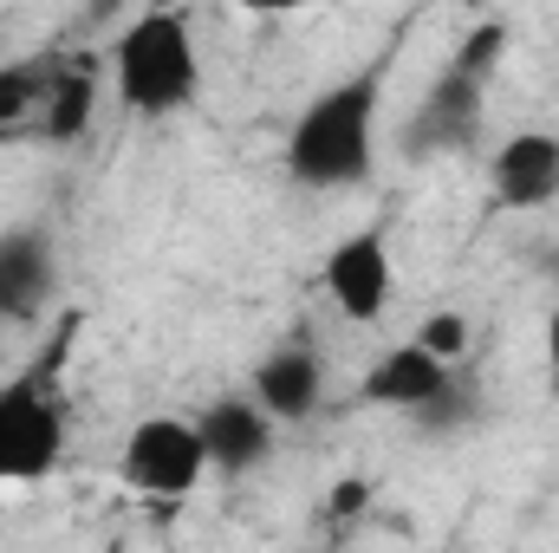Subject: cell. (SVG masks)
<instances>
[{"instance_id":"1","label":"cell","mask_w":559,"mask_h":553,"mask_svg":"<svg viewBox=\"0 0 559 553\" xmlns=\"http://www.w3.org/2000/svg\"><path fill=\"white\" fill-rule=\"evenodd\" d=\"M391 85V52H371L352 79H332L306 98V111L286 131V176L299 189H358L378 163V105Z\"/></svg>"},{"instance_id":"2","label":"cell","mask_w":559,"mask_h":553,"mask_svg":"<svg viewBox=\"0 0 559 553\" xmlns=\"http://www.w3.org/2000/svg\"><path fill=\"white\" fill-rule=\"evenodd\" d=\"M111 85H118L124 111H138V118L189 111L195 92H202L195 20L182 7H143L138 20L118 33V46H111Z\"/></svg>"},{"instance_id":"3","label":"cell","mask_w":559,"mask_h":553,"mask_svg":"<svg viewBox=\"0 0 559 553\" xmlns=\"http://www.w3.org/2000/svg\"><path fill=\"white\" fill-rule=\"evenodd\" d=\"M501 46H508V26H501V20H481V26L449 52V66L423 85V98L411 105V118H404V131H397V150H404L411 163L475 150V138H481V105H488V79H495V66H501Z\"/></svg>"},{"instance_id":"4","label":"cell","mask_w":559,"mask_h":553,"mask_svg":"<svg viewBox=\"0 0 559 553\" xmlns=\"http://www.w3.org/2000/svg\"><path fill=\"white\" fill-rule=\"evenodd\" d=\"M72 332H59L52 352H39L20 378L0 385V482H46L66 456V398H59V352Z\"/></svg>"},{"instance_id":"5","label":"cell","mask_w":559,"mask_h":553,"mask_svg":"<svg viewBox=\"0 0 559 553\" xmlns=\"http://www.w3.org/2000/svg\"><path fill=\"white\" fill-rule=\"evenodd\" d=\"M118 475L138 489V495H156V502H182L202 475H209V449H202V430L195 416H138L124 430V449H118Z\"/></svg>"},{"instance_id":"6","label":"cell","mask_w":559,"mask_h":553,"mask_svg":"<svg viewBox=\"0 0 559 553\" xmlns=\"http://www.w3.org/2000/svg\"><path fill=\"white\" fill-rule=\"evenodd\" d=\"M319 280H325L332 306H338L352 326L384 319V306H391V293H397V274H391V235H384V228H358V235H345V242L325 255Z\"/></svg>"},{"instance_id":"7","label":"cell","mask_w":559,"mask_h":553,"mask_svg":"<svg viewBox=\"0 0 559 553\" xmlns=\"http://www.w3.org/2000/svg\"><path fill=\"white\" fill-rule=\"evenodd\" d=\"M455 378H462V365H442L436 352H423L417 339H404V345H391L384 358H371V365H365L358 398H365V404H378V411L429 416L442 398H449V385H455Z\"/></svg>"},{"instance_id":"8","label":"cell","mask_w":559,"mask_h":553,"mask_svg":"<svg viewBox=\"0 0 559 553\" xmlns=\"http://www.w3.org/2000/svg\"><path fill=\"white\" fill-rule=\"evenodd\" d=\"M195 430H202V449H209V475H248L254 462H267L280 423L254 398L228 391V398H209L195 411Z\"/></svg>"},{"instance_id":"9","label":"cell","mask_w":559,"mask_h":553,"mask_svg":"<svg viewBox=\"0 0 559 553\" xmlns=\"http://www.w3.org/2000/svg\"><path fill=\"white\" fill-rule=\"evenodd\" d=\"M59 286V255H52V235L39 222H20V228H0V326H20L33 319Z\"/></svg>"},{"instance_id":"10","label":"cell","mask_w":559,"mask_h":553,"mask_svg":"<svg viewBox=\"0 0 559 553\" xmlns=\"http://www.w3.org/2000/svg\"><path fill=\"white\" fill-rule=\"evenodd\" d=\"M488 189L501 209H547L559 196V138L554 131H514L488 156Z\"/></svg>"},{"instance_id":"11","label":"cell","mask_w":559,"mask_h":553,"mask_svg":"<svg viewBox=\"0 0 559 553\" xmlns=\"http://www.w3.org/2000/svg\"><path fill=\"white\" fill-rule=\"evenodd\" d=\"M248 398L274 416V423H306V416L319 411V398H325V365H319V352H312L306 339L274 345V352L254 365Z\"/></svg>"},{"instance_id":"12","label":"cell","mask_w":559,"mask_h":553,"mask_svg":"<svg viewBox=\"0 0 559 553\" xmlns=\"http://www.w3.org/2000/svg\"><path fill=\"white\" fill-rule=\"evenodd\" d=\"M92 111H98V72L85 59H59L52 72V92H46V138L52 143H79L92 131Z\"/></svg>"},{"instance_id":"13","label":"cell","mask_w":559,"mask_h":553,"mask_svg":"<svg viewBox=\"0 0 559 553\" xmlns=\"http://www.w3.org/2000/svg\"><path fill=\"white\" fill-rule=\"evenodd\" d=\"M52 72H59V59H13V66H0V125H20V118L46 111Z\"/></svg>"},{"instance_id":"14","label":"cell","mask_w":559,"mask_h":553,"mask_svg":"<svg viewBox=\"0 0 559 553\" xmlns=\"http://www.w3.org/2000/svg\"><path fill=\"white\" fill-rule=\"evenodd\" d=\"M417 345H423V352H436L442 365H462V345H468V326H462L455 313H436V319H429V326L417 332Z\"/></svg>"},{"instance_id":"15","label":"cell","mask_w":559,"mask_h":553,"mask_svg":"<svg viewBox=\"0 0 559 553\" xmlns=\"http://www.w3.org/2000/svg\"><path fill=\"white\" fill-rule=\"evenodd\" d=\"M547 365H554V378H559V306H554V319H547Z\"/></svg>"},{"instance_id":"16","label":"cell","mask_w":559,"mask_h":553,"mask_svg":"<svg viewBox=\"0 0 559 553\" xmlns=\"http://www.w3.org/2000/svg\"><path fill=\"white\" fill-rule=\"evenodd\" d=\"M105 553H124V548H118V541H111V548H105Z\"/></svg>"}]
</instances>
